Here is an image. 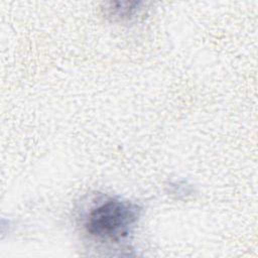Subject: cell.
<instances>
[{"mask_svg": "<svg viewBox=\"0 0 258 258\" xmlns=\"http://www.w3.org/2000/svg\"><path fill=\"white\" fill-rule=\"evenodd\" d=\"M141 212L142 209L135 203L107 197L90 208L84 228L96 241L120 243L132 233Z\"/></svg>", "mask_w": 258, "mask_h": 258, "instance_id": "obj_1", "label": "cell"}]
</instances>
